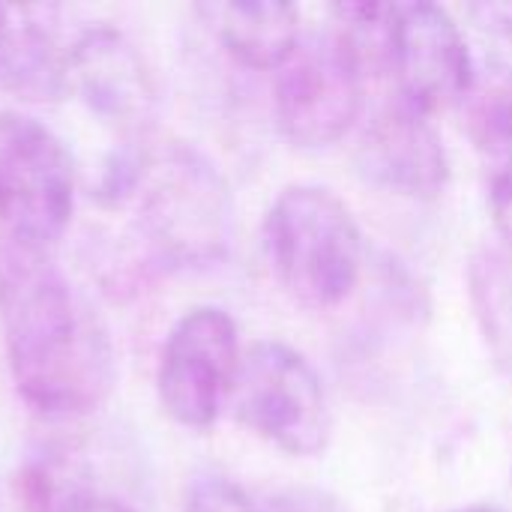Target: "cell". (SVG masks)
Returning <instances> with one entry per match:
<instances>
[{
	"mask_svg": "<svg viewBox=\"0 0 512 512\" xmlns=\"http://www.w3.org/2000/svg\"><path fill=\"white\" fill-rule=\"evenodd\" d=\"M132 207V240L153 270L195 273L219 267L234 243L228 180L198 147L171 141L150 147Z\"/></svg>",
	"mask_w": 512,
	"mask_h": 512,
	"instance_id": "2",
	"label": "cell"
},
{
	"mask_svg": "<svg viewBox=\"0 0 512 512\" xmlns=\"http://www.w3.org/2000/svg\"><path fill=\"white\" fill-rule=\"evenodd\" d=\"M228 411L246 432L297 459L324 453L333 435L330 396L318 369L279 339L243 348Z\"/></svg>",
	"mask_w": 512,
	"mask_h": 512,
	"instance_id": "4",
	"label": "cell"
},
{
	"mask_svg": "<svg viewBox=\"0 0 512 512\" xmlns=\"http://www.w3.org/2000/svg\"><path fill=\"white\" fill-rule=\"evenodd\" d=\"M222 51L246 69L279 72L300 48V9L279 0H228L198 6Z\"/></svg>",
	"mask_w": 512,
	"mask_h": 512,
	"instance_id": "12",
	"label": "cell"
},
{
	"mask_svg": "<svg viewBox=\"0 0 512 512\" xmlns=\"http://www.w3.org/2000/svg\"><path fill=\"white\" fill-rule=\"evenodd\" d=\"M18 498L24 512H138L123 498L90 483L69 456L54 453L24 462L18 474Z\"/></svg>",
	"mask_w": 512,
	"mask_h": 512,
	"instance_id": "13",
	"label": "cell"
},
{
	"mask_svg": "<svg viewBox=\"0 0 512 512\" xmlns=\"http://www.w3.org/2000/svg\"><path fill=\"white\" fill-rule=\"evenodd\" d=\"M489 207H492V219H495L498 234L504 237L507 249L512 252V162L492 171Z\"/></svg>",
	"mask_w": 512,
	"mask_h": 512,
	"instance_id": "19",
	"label": "cell"
},
{
	"mask_svg": "<svg viewBox=\"0 0 512 512\" xmlns=\"http://www.w3.org/2000/svg\"><path fill=\"white\" fill-rule=\"evenodd\" d=\"M240 354V333L225 309H189L165 336L156 366V396L168 420L189 432L216 426L228 411Z\"/></svg>",
	"mask_w": 512,
	"mask_h": 512,
	"instance_id": "6",
	"label": "cell"
},
{
	"mask_svg": "<svg viewBox=\"0 0 512 512\" xmlns=\"http://www.w3.org/2000/svg\"><path fill=\"white\" fill-rule=\"evenodd\" d=\"M459 105L465 135L492 171L512 162V63L489 60L477 66Z\"/></svg>",
	"mask_w": 512,
	"mask_h": 512,
	"instance_id": "14",
	"label": "cell"
},
{
	"mask_svg": "<svg viewBox=\"0 0 512 512\" xmlns=\"http://www.w3.org/2000/svg\"><path fill=\"white\" fill-rule=\"evenodd\" d=\"M183 512H261V507L222 474H198L186 486Z\"/></svg>",
	"mask_w": 512,
	"mask_h": 512,
	"instance_id": "17",
	"label": "cell"
},
{
	"mask_svg": "<svg viewBox=\"0 0 512 512\" xmlns=\"http://www.w3.org/2000/svg\"><path fill=\"white\" fill-rule=\"evenodd\" d=\"M57 6L0 3V87L24 102L66 96L69 39L60 33Z\"/></svg>",
	"mask_w": 512,
	"mask_h": 512,
	"instance_id": "11",
	"label": "cell"
},
{
	"mask_svg": "<svg viewBox=\"0 0 512 512\" xmlns=\"http://www.w3.org/2000/svg\"><path fill=\"white\" fill-rule=\"evenodd\" d=\"M264 252L279 288L303 309L342 306L363 273V234L327 186H285L264 216Z\"/></svg>",
	"mask_w": 512,
	"mask_h": 512,
	"instance_id": "3",
	"label": "cell"
},
{
	"mask_svg": "<svg viewBox=\"0 0 512 512\" xmlns=\"http://www.w3.org/2000/svg\"><path fill=\"white\" fill-rule=\"evenodd\" d=\"M363 87L366 78L327 33L303 39L273 81L276 123L300 150L330 147L360 120Z\"/></svg>",
	"mask_w": 512,
	"mask_h": 512,
	"instance_id": "8",
	"label": "cell"
},
{
	"mask_svg": "<svg viewBox=\"0 0 512 512\" xmlns=\"http://www.w3.org/2000/svg\"><path fill=\"white\" fill-rule=\"evenodd\" d=\"M453 512H507L504 507H495V504H471V507H462V510Z\"/></svg>",
	"mask_w": 512,
	"mask_h": 512,
	"instance_id": "21",
	"label": "cell"
},
{
	"mask_svg": "<svg viewBox=\"0 0 512 512\" xmlns=\"http://www.w3.org/2000/svg\"><path fill=\"white\" fill-rule=\"evenodd\" d=\"M78 168L39 117L0 111V243L51 252L75 213Z\"/></svg>",
	"mask_w": 512,
	"mask_h": 512,
	"instance_id": "5",
	"label": "cell"
},
{
	"mask_svg": "<svg viewBox=\"0 0 512 512\" xmlns=\"http://www.w3.org/2000/svg\"><path fill=\"white\" fill-rule=\"evenodd\" d=\"M360 177L402 198H438L450 183V153L429 114L402 96L384 102L354 144Z\"/></svg>",
	"mask_w": 512,
	"mask_h": 512,
	"instance_id": "9",
	"label": "cell"
},
{
	"mask_svg": "<svg viewBox=\"0 0 512 512\" xmlns=\"http://www.w3.org/2000/svg\"><path fill=\"white\" fill-rule=\"evenodd\" d=\"M468 297L495 363L512 378V252L483 246L468 264Z\"/></svg>",
	"mask_w": 512,
	"mask_h": 512,
	"instance_id": "15",
	"label": "cell"
},
{
	"mask_svg": "<svg viewBox=\"0 0 512 512\" xmlns=\"http://www.w3.org/2000/svg\"><path fill=\"white\" fill-rule=\"evenodd\" d=\"M0 333L15 393L39 417L78 420L111 399V330L51 252L0 243Z\"/></svg>",
	"mask_w": 512,
	"mask_h": 512,
	"instance_id": "1",
	"label": "cell"
},
{
	"mask_svg": "<svg viewBox=\"0 0 512 512\" xmlns=\"http://www.w3.org/2000/svg\"><path fill=\"white\" fill-rule=\"evenodd\" d=\"M66 96H75L120 141H147L159 111L144 54L111 24H90L69 39Z\"/></svg>",
	"mask_w": 512,
	"mask_h": 512,
	"instance_id": "7",
	"label": "cell"
},
{
	"mask_svg": "<svg viewBox=\"0 0 512 512\" xmlns=\"http://www.w3.org/2000/svg\"><path fill=\"white\" fill-rule=\"evenodd\" d=\"M393 30L396 3H336L330 6L327 36L369 81L393 69Z\"/></svg>",
	"mask_w": 512,
	"mask_h": 512,
	"instance_id": "16",
	"label": "cell"
},
{
	"mask_svg": "<svg viewBox=\"0 0 512 512\" xmlns=\"http://www.w3.org/2000/svg\"><path fill=\"white\" fill-rule=\"evenodd\" d=\"M261 512H351L345 501H339L333 492L318 486H288L273 492Z\"/></svg>",
	"mask_w": 512,
	"mask_h": 512,
	"instance_id": "18",
	"label": "cell"
},
{
	"mask_svg": "<svg viewBox=\"0 0 512 512\" xmlns=\"http://www.w3.org/2000/svg\"><path fill=\"white\" fill-rule=\"evenodd\" d=\"M477 24L483 30H492V33H504L512 36V6L510 3H483V6H471L468 9Z\"/></svg>",
	"mask_w": 512,
	"mask_h": 512,
	"instance_id": "20",
	"label": "cell"
},
{
	"mask_svg": "<svg viewBox=\"0 0 512 512\" xmlns=\"http://www.w3.org/2000/svg\"><path fill=\"white\" fill-rule=\"evenodd\" d=\"M459 21L438 3H396L393 69L399 96L423 114L459 105L474 78Z\"/></svg>",
	"mask_w": 512,
	"mask_h": 512,
	"instance_id": "10",
	"label": "cell"
}]
</instances>
